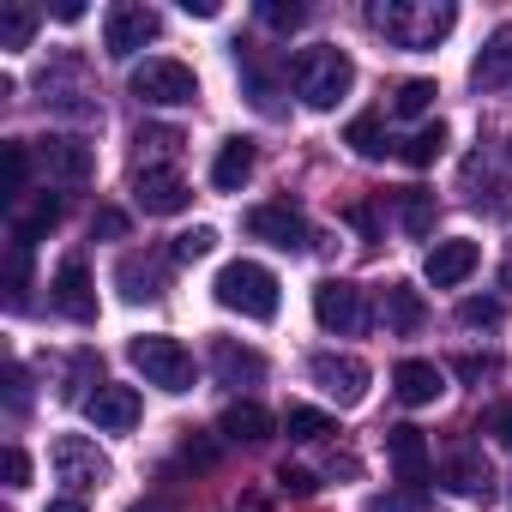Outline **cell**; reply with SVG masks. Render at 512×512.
Instances as JSON below:
<instances>
[{"instance_id": "cell-23", "label": "cell", "mask_w": 512, "mask_h": 512, "mask_svg": "<svg viewBox=\"0 0 512 512\" xmlns=\"http://www.w3.org/2000/svg\"><path fill=\"white\" fill-rule=\"evenodd\" d=\"M253 139H223V151H217V163H211V187L217 193H241V181L253 175Z\"/></svg>"}, {"instance_id": "cell-20", "label": "cell", "mask_w": 512, "mask_h": 512, "mask_svg": "<svg viewBox=\"0 0 512 512\" xmlns=\"http://www.w3.org/2000/svg\"><path fill=\"white\" fill-rule=\"evenodd\" d=\"M440 482L452 494H464V500H494V470H488L482 452H452L446 470H440Z\"/></svg>"}, {"instance_id": "cell-15", "label": "cell", "mask_w": 512, "mask_h": 512, "mask_svg": "<svg viewBox=\"0 0 512 512\" xmlns=\"http://www.w3.org/2000/svg\"><path fill=\"white\" fill-rule=\"evenodd\" d=\"M139 410H145V404H139L133 386H97V392L85 398V416H91L103 434H127V428L139 422Z\"/></svg>"}, {"instance_id": "cell-9", "label": "cell", "mask_w": 512, "mask_h": 512, "mask_svg": "<svg viewBox=\"0 0 512 512\" xmlns=\"http://www.w3.org/2000/svg\"><path fill=\"white\" fill-rule=\"evenodd\" d=\"M314 320L326 332H338V338H356V332H368V302H362V290L350 278H326L314 290Z\"/></svg>"}, {"instance_id": "cell-18", "label": "cell", "mask_w": 512, "mask_h": 512, "mask_svg": "<svg viewBox=\"0 0 512 512\" xmlns=\"http://www.w3.org/2000/svg\"><path fill=\"white\" fill-rule=\"evenodd\" d=\"M392 392L416 410V404H434L440 392H446V368L440 362H422V356H410V362H398L392 368Z\"/></svg>"}, {"instance_id": "cell-30", "label": "cell", "mask_w": 512, "mask_h": 512, "mask_svg": "<svg viewBox=\"0 0 512 512\" xmlns=\"http://www.w3.org/2000/svg\"><path fill=\"white\" fill-rule=\"evenodd\" d=\"M284 434H290V440H326V434H332V416L314 410V404H290V410H284Z\"/></svg>"}, {"instance_id": "cell-33", "label": "cell", "mask_w": 512, "mask_h": 512, "mask_svg": "<svg viewBox=\"0 0 512 512\" xmlns=\"http://www.w3.org/2000/svg\"><path fill=\"white\" fill-rule=\"evenodd\" d=\"M500 320H506L500 296H470V302H458V326H470V332H494Z\"/></svg>"}, {"instance_id": "cell-2", "label": "cell", "mask_w": 512, "mask_h": 512, "mask_svg": "<svg viewBox=\"0 0 512 512\" xmlns=\"http://www.w3.org/2000/svg\"><path fill=\"white\" fill-rule=\"evenodd\" d=\"M350 85H356V61L344 55V49H332V43H314V49H302L296 55V97L308 103V109H338L344 97H350Z\"/></svg>"}, {"instance_id": "cell-34", "label": "cell", "mask_w": 512, "mask_h": 512, "mask_svg": "<svg viewBox=\"0 0 512 512\" xmlns=\"http://www.w3.org/2000/svg\"><path fill=\"white\" fill-rule=\"evenodd\" d=\"M25 290H31V247L13 241V253H7V308H25Z\"/></svg>"}, {"instance_id": "cell-32", "label": "cell", "mask_w": 512, "mask_h": 512, "mask_svg": "<svg viewBox=\"0 0 512 512\" xmlns=\"http://www.w3.org/2000/svg\"><path fill=\"white\" fill-rule=\"evenodd\" d=\"M217 247V229H205V223H193V229H181L175 241H169V260H181V266H193V260H205V253Z\"/></svg>"}, {"instance_id": "cell-35", "label": "cell", "mask_w": 512, "mask_h": 512, "mask_svg": "<svg viewBox=\"0 0 512 512\" xmlns=\"http://www.w3.org/2000/svg\"><path fill=\"white\" fill-rule=\"evenodd\" d=\"M37 37V13L31 7H7L0 13V49H25Z\"/></svg>"}, {"instance_id": "cell-27", "label": "cell", "mask_w": 512, "mask_h": 512, "mask_svg": "<svg viewBox=\"0 0 512 512\" xmlns=\"http://www.w3.org/2000/svg\"><path fill=\"white\" fill-rule=\"evenodd\" d=\"M25 175H31V157H25L19 139H7V145H0V199H7V205L25 199Z\"/></svg>"}, {"instance_id": "cell-50", "label": "cell", "mask_w": 512, "mask_h": 512, "mask_svg": "<svg viewBox=\"0 0 512 512\" xmlns=\"http://www.w3.org/2000/svg\"><path fill=\"white\" fill-rule=\"evenodd\" d=\"M49 512H85V500H55Z\"/></svg>"}, {"instance_id": "cell-13", "label": "cell", "mask_w": 512, "mask_h": 512, "mask_svg": "<svg viewBox=\"0 0 512 512\" xmlns=\"http://www.w3.org/2000/svg\"><path fill=\"white\" fill-rule=\"evenodd\" d=\"M476 266H482V247L464 241V235H452V241H434V247H428V266H422V272H428L434 290H458Z\"/></svg>"}, {"instance_id": "cell-3", "label": "cell", "mask_w": 512, "mask_h": 512, "mask_svg": "<svg viewBox=\"0 0 512 512\" xmlns=\"http://www.w3.org/2000/svg\"><path fill=\"white\" fill-rule=\"evenodd\" d=\"M217 308L241 314V320H278V278L260 266V260H229L211 284Z\"/></svg>"}, {"instance_id": "cell-46", "label": "cell", "mask_w": 512, "mask_h": 512, "mask_svg": "<svg viewBox=\"0 0 512 512\" xmlns=\"http://www.w3.org/2000/svg\"><path fill=\"white\" fill-rule=\"evenodd\" d=\"M7 404H13V410H25V404H31V386H25V368H13V374H7Z\"/></svg>"}, {"instance_id": "cell-25", "label": "cell", "mask_w": 512, "mask_h": 512, "mask_svg": "<svg viewBox=\"0 0 512 512\" xmlns=\"http://www.w3.org/2000/svg\"><path fill=\"white\" fill-rule=\"evenodd\" d=\"M422 320H428L422 296H416L410 284H386V326H392L398 338H416V332H422Z\"/></svg>"}, {"instance_id": "cell-51", "label": "cell", "mask_w": 512, "mask_h": 512, "mask_svg": "<svg viewBox=\"0 0 512 512\" xmlns=\"http://www.w3.org/2000/svg\"><path fill=\"white\" fill-rule=\"evenodd\" d=\"M506 500H512V494H506Z\"/></svg>"}, {"instance_id": "cell-28", "label": "cell", "mask_w": 512, "mask_h": 512, "mask_svg": "<svg viewBox=\"0 0 512 512\" xmlns=\"http://www.w3.org/2000/svg\"><path fill=\"white\" fill-rule=\"evenodd\" d=\"M344 145H350L356 157H386V121H380V115H356V121L344 127Z\"/></svg>"}, {"instance_id": "cell-10", "label": "cell", "mask_w": 512, "mask_h": 512, "mask_svg": "<svg viewBox=\"0 0 512 512\" xmlns=\"http://www.w3.org/2000/svg\"><path fill=\"white\" fill-rule=\"evenodd\" d=\"M247 235L253 241H272V247H284V253H302L314 235H308V217L290 205V199H272V205H253L247 211Z\"/></svg>"}, {"instance_id": "cell-39", "label": "cell", "mask_w": 512, "mask_h": 512, "mask_svg": "<svg viewBox=\"0 0 512 512\" xmlns=\"http://www.w3.org/2000/svg\"><path fill=\"white\" fill-rule=\"evenodd\" d=\"M0 476H7V488H31V458H25V446H7V452H0Z\"/></svg>"}, {"instance_id": "cell-6", "label": "cell", "mask_w": 512, "mask_h": 512, "mask_svg": "<svg viewBox=\"0 0 512 512\" xmlns=\"http://www.w3.org/2000/svg\"><path fill=\"white\" fill-rule=\"evenodd\" d=\"M308 380L338 404V410H356L362 398H368V362L362 356H344V350H320V356H308Z\"/></svg>"}, {"instance_id": "cell-49", "label": "cell", "mask_w": 512, "mask_h": 512, "mask_svg": "<svg viewBox=\"0 0 512 512\" xmlns=\"http://www.w3.org/2000/svg\"><path fill=\"white\" fill-rule=\"evenodd\" d=\"M133 512H175V506H163V500H139Z\"/></svg>"}, {"instance_id": "cell-14", "label": "cell", "mask_w": 512, "mask_h": 512, "mask_svg": "<svg viewBox=\"0 0 512 512\" xmlns=\"http://www.w3.org/2000/svg\"><path fill=\"white\" fill-rule=\"evenodd\" d=\"M49 302H55L73 326H91V320H97V290H91V272H85L79 260H67V266L55 272V284H49Z\"/></svg>"}, {"instance_id": "cell-22", "label": "cell", "mask_w": 512, "mask_h": 512, "mask_svg": "<svg viewBox=\"0 0 512 512\" xmlns=\"http://www.w3.org/2000/svg\"><path fill=\"white\" fill-rule=\"evenodd\" d=\"M115 284L127 302H157L169 284H163V260H139V253H127V260L115 266Z\"/></svg>"}, {"instance_id": "cell-24", "label": "cell", "mask_w": 512, "mask_h": 512, "mask_svg": "<svg viewBox=\"0 0 512 512\" xmlns=\"http://www.w3.org/2000/svg\"><path fill=\"white\" fill-rule=\"evenodd\" d=\"M235 73H241V85H247V97H253V109L260 115H284V103H278V85H272V73L253 61V49L247 43H235Z\"/></svg>"}, {"instance_id": "cell-11", "label": "cell", "mask_w": 512, "mask_h": 512, "mask_svg": "<svg viewBox=\"0 0 512 512\" xmlns=\"http://www.w3.org/2000/svg\"><path fill=\"white\" fill-rule=\"evenodd\" d=\"M133 205L151 211V217H175V211L193 205V193H187V181H181L169 163H145V169L133 175Z\"/></svg>"}, {"instance_id": "cell-48", "label": "cell", "mask_w": 512, "mask_h": 512, "mask_svg": "<svg viewBox=\"0 0 512 512\" xmlns=\"http://www.w3.org/2000/svg\"><path fill=\"white\" fill-rule=\"evenodd\" d=\"M55 19H61V25H79V19H85V7H79V0H61Z\"/></svg>"}, {"instance_id": "cell-43", "label": "cell", "mask_w": 512, "mask_h": 512, "mask_svg": "<svg viewBox=\"0 0 512 512\" xmlns=\"http://www.w3.org/2000/svg\"><path fill=\"white\" fill-rule=\"evenodd\" d=\"M488 434L512 452V404H494V410H488Z\"/></svg>"}, {"instance_id": "cell-1", "label": "cell", "mask_w": 512, "mask_h": 512, "mask_svg": "<svg viewBox=\"0 0 512 512\" xmlns=\"http://www.w3.org/2000/svg\"><path fill=\"white\" fill-rule=\"evenodd\" d=\"M368 25H374L392 49H434V43L458 25V13L446 7V0H374V7H368Z\"/></svg>"}, {"instance_id": "cell-38", "label": "cell", "mask_w": 512, "mask_h": 512, "mask_svg": "<svg viewBox=\"0 0 512 512\" xmlns=\"http://www.w3.org/2000/svg\"><path fill=\"white\" fill-rule=\"evenodd\" d=\"M260 19H266L272 31H296V25L308 19V7H296V0H266V7H260Z\"/></svg>"}, {"instance_id": "cell-21", "label": "cell", "mask_w": 512, "mask_h": 512, "mask_svg": "<svg viewBox=\"0 0 512 512\" xmlns=\"http://www.w3.org/2000/svg\"><path fill=\"white\" fill-rule=\"evenodd\" d=\"M470 85H476V91H506V85H512V25H500V31L482 43L476 67H470Z\"/></svg>"}, {"instance_id": "cell-16", "label": "cell", "mask_w": 512, "mask_h": 512, "mask_svg": "<svg viewBox=\"0 0 512 512\" xmlns=\"http://www.w3.org/2000/svg\"><path fill=\"white\" fill-rule=\"evenodd\" d=\"M386 458H392V470H398L404 488L428 482V440H422V428H410V422L386 428Z\"/></svg>"}, {"instance_id": "cell-42", "label": "cell", "mask_w": 512, "mask_h": 512, "mask_svg": "<svg viewBox=\"0 0 512 512\" xmlns=\"http://www.w3.org/2000/svg\"><path fill=\"white\" fill-rule=\"evenodd\" d=\"M211 458H217V446H211V440H193V434L181 440V464H193V470H205Z\"/></svg>"}, {"instance_id": "cell-4", "label": "cell", "mask_w": 512, "mask_h": 512, "mask_svg": "<svg viewBox=\"0 0 512 512\" xmlns=\"http://www.w3.org/2000/svg\"><path fill=\"white\" fill-rule=\"evenodd\" d=\"M127 356H133V368L145 374V386H157V392H193V356L175 344V338H163V332H145V338H133L127 344Z\"/></svg>"}, {"instance_id": "cell-29", "label": "cell", "mask_w": 512, "mask_h": 512, "mask_svg": "<svg viewBox=\"0 0 512 512\" xmlns=\"http://www.w3.org/2000/svg\"><path fill=\"white\" fill-rule=\"evenodd\" d=\"M55 223H61V199H49V193H43L25 217H13V241H25V247H31V241H37V235H49Z\"/></svg>"}, {"instance_id": "cell-36", "label": "cell", "mask_w": 512, "mask_h": 512, "mask_svg": "<svg viewBox=\"0 0 512 512\" xmlns=\"http://www.w3.org/2000/svg\"><path fill=\"white\" fill-rule=\"evenodd\" d=\"M434 97H440V91H434V79H404V85H398V97H392V109H398V115H428V109H434Z\"/></svg>"}, {"instance_id": "cell-31", "label": "cell", "mask_w": 512, "mask_h": 512, "mask_svg": "<svg viewBox=\"0 0 512 512\" xmlns=\"http://www.w3.org/2000/svg\"><path fill=\"white\" fill-rule=\"evenodd\" d=\"M440 151H446V127H440V121H434V127H416V133L404 139V163H410V169H428Z\"/></svg>"}, {"instance_id": "cell-45", "label": "cell", "mask_w": 512, "mask_h": 512, "mask_svg": "<svg viewBox=\"0 0 512 512\" xmlns=\"http://www.w3.org/2000/svg\"><path fill=\"white\" fill-rule=\"evenodd\" d=\"M494 374V356H458V380H482Z\"/></svg>"}, {"instance_id": "cell-47", "label": "cell", "mask_w": 512, "mask_h": 512, "mask_svg": "<svg viewBox=\"0 0 512 512\" xmlns=\"http://www.w3.org/2000/svg\"><path fill=\"white\" fill-rule=\"evenodd\" d=\"M181 13H193V19H217V0H181Z\"/></svg>"}, {"instance_id": "cell-12", "label": "cell", "mask_w": 512, "mask_h": 512, "mask_svg": "<svg viewBox=\"0 0 512 512\" xmlns=\"http://www.w3.org/2000/svg\"><path fill=\"white\" fill-rule=\"evenodd\" d=\"M37 157H43V169H49L55 181H67V187H85V181L97 175V151H91L85 139H73V133H49Z\"/></svg>"}, {"instance_id": "cell-5", "label": "cell", "mask_w": 512, "mask_h": 512, "mask_svg": "<svg viewBox=\"0 0 512 512\" xmlns=\"http://www.w3.org/2000/svg\"><path fill=\"white\" fill-rule=\"evenodd\" d=\"M127 85H133V97L151 103V109H187V103H199V79H193V67H181V61H169V55L139 61Z\"/></svg>"}, {"instance_id": "cell-40", "label": "cell", "mask_w": 512, "mask_h": 512, "mask_svg": "<svg viewBox=\"0 0 512 512\" xmlns=\"http://www.w3.org/2000/svg\"><path fill=\"white\" fill-rule=\"evenodd\" d=\"M278 482H284V494H296V500H308V494L320 488V476H314V470H290V464L278 470Z\"/></svg>"}, {"instance_id": "cell-41", "label": "cell", "mask_w": 512, "mask_h": 512, "mask_svg": "<svg viewBox=\"0 0 512 512\" xmlns=\"http://www.w3.org/2000/svg\"><path fill=\"white\" fill-rule=\"evenodd\" d=\"M91 235L121 241V235H127V211H115V205H109V211H97V217H91Z\"/></svg>"}, {"instance_id": "cell-7", "label": "cell", "mask_w": 512, "mask_h": 512, "mask_svg": "<svg viewBox=\"0 0 512 512\" xmlns=\"http://www.w3.org/2000/svg\"><path fill=\"white\" fill-rule=\"evenodd\" d=\"M49 464H55V476H61L73 494H85V488H103V482L115 476L109 452H103L97 440H85V434H61V440L49 446Z\"/></svg>"}, {"instance_id": "cell-8", "label": "cell", "mask_w": 512, "mask_h": 512, "mask_svg": "<svg viewBox=\"0 0 512 512\" xmlns=\"http://www.w3.org/2000/svg\"><path fill=\"white\" fill-rule=\"evenodd\" d=\"M157 31H163V19H157L151 7H139V0H121V7L103 13V55L133 61L145 43H157Z\"/></svg>"}, {"instance_id": "cell-17", "label": "cell", "mask_w": 512, "mask_h": 512, "mask_svg": "<svg viewBox=\"0 0 512 512\" xmlns=\"http://www.w3.org/2000/svg\"><path fill=\"white\" fill-rule=\"evenodd\" d=\"M211 368H217L223 386H260L266 380V356L247 350V344H235V338H217L211 344Z\"/></svg>"}, {"instance_id": "cell-44", "label": "cell", "mask_w": 512, "mask_h": 512, "mask_svg": "<svg viewBox=\"0 0 512 512\" xmlns=\"http://www.w3.org/2000/svg\"><path fill=\"white\" fill-rule=\"evenodd\" d=\"M139 145H151V151H175L181 133H175V127H139Z\"/></svg>"}, {"instance_id": "cell-26", "label": "cell", "mask_w": 512, "mask_h": 512, "mask_svg": "<svg viewBox=\"0 0 512 512\" xmlns=\"http://www.w3.org/2000/svg\"><path fill=\"white\" fill-rule=\"evenodd\" d=\"M398 223H404V235H434V193L428 187H404L398 193Z\"/></svg>"}, {"instance_id": "cell-37", "label": "cell", "mask_w": 512, "mask_h": 512, "mask_svg": "<svg viewBox=\"0 0 512 512\" xmlns=\"http://www.w3.org/2000/svg\"><path fill=\"white\" fill-rule=\"evenodd\" d=\"M368 512H428V494L422 488H398V494H374Z\"/></svg>"}, {"instance_id": "cell-19", "label": "cell", "mask_w": 512, "mask_h": 512, "mask_svg": "<svg viewBox=\"0 0 512 512\" xmlns=\"http://www.w3.org/2000/svg\"><path fill=\"white\" fill-rule=\"evenodd\" d=\"M217 434L235 440V446H260V440H272V410L253 404V398H235V404L217 416Z\"/></svg>"}]
</instances>
